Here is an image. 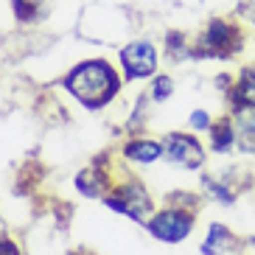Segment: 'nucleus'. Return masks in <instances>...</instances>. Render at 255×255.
Returning a JSON list of instances; mask_svg holds the SVG:
<instances>
[{
    "mask_svg": "<svg viewBox=\"0 0 255 255\" xmlns=\"http://www.w3.org/2000/svg\"><path fill=\"white\" fill-rule=\"evenodd\" d=\"M62 84L68 87V93L87 110H101L118 96L121 90V79L115 73V68L104 59H90V62H79L70 70Z\"/></svg>",
    "mask_w": 255,
    "mask_h": 255,
    "instance_id": "f257e3e1",
    "label": "nucleus"
},
{
    "mask_svg": "<svg viewBox=\"0 0 255 255\" xmlns=\"http://www.w3.org/2000/svg\"><path fill=\"white\" fill-rule=\"evenodd\" d=\"M244 51V28L230 17H213L194 42L196 59H233Z\"/></svg>",
    "mask_w": 255,
    "mask_h": 255,
    "instance_id": "f03ea898",
    "label": "nucleus"
},
{
    "mask_svg": "<svg viewBox=\"0 0 255 255\" xmlns=\"http://www.w3.org/2000/svg\"><path fill=\"white\" fill-rule=\"evenodd\" d=\"M146 225H149V233L157 241L180 244V241H185L191 236V230L196 225V216H194V210H185V208H165L160 213H154Z\"/></svg>",
    "mask_w": 255,
    "mask_h": 255,
    "instance_id": "7ed1b4c3",
    "label": "nucleus"
},
{
    "mask_svg": "<svg viewBox=\"0 0 255 255\" xmlns=\"http://www.w3.org/2000/svg\"><path fill=\"white\" fill-rule=\"evenodd\" d=\"M104 205L121 216H129L135 222H149L151 216V196L143 191L137 182H127V185H118L113 188L110 194L104 196Z\"/></svg>",
    "mask_w": 255,
    "mask_h": 255,
    "instance_id": "20e7f679",
    "label": "nucleus"
},
{
    "mask_svg": "<svg viewBox=\"0 0 255 255\" xmlns=\"http://www.w3.org/2000/svg\"><path fill=\"white\" fill-rule=\"evenodd\" d=\"M163 157L185 171H199L205 163V146L199 143V137L188 132H171L163 140Z\"/></svg>",
    "mask_w": 255,
    "mask_h": 255,
    "instance_id": "39448f33",
    "label": "nucleus"
},
{
    "mask_svg": "<svg viewBox=\"0 0 255 255\" xmlns=\"http://www.w3.org/2000/svg\"><path fill=\"white\" fill-rule=\"evenodd\" d=\"M157 48L151 45L149 39H135L129 42L124 51H121V68H124V76L129 82L135 79H146L157 70Z\"/></svg>",
    "mask_w": 255,
    "mask_h": 255,
    "instance_id": "423d86ee",
    "label": "nucleus"
},
{
    "mask_svg": "<svg viewBox=\"0 0 255 255\" xmlns=\"http://www.w3.org/2000/svg\"><path fill=\"white\" fill-rule=\"evenodd\" d=\"M227 101H230V113H255V68H241V73L233 79L230 90H227Z\"/></svg>",
    "mask_w": 255,
    "mask_h": 255,
    "instance_id": "0eeeda50",
    "label": "nucleus"
},
{
    "mask_svg": "<svg viewBox=\"0 0 255 255\" xmlns=\"http://www.w3.org/2000/svg\"><path fill=\"white\" fill-rule=\"evenodd\" d=\"M239 244L241 241L236 239V233L230 227L222 225V222H213V225H208V236L199 244V253L202 255H227L233 250H239Z\"/></svg>",
    "mask_w": 255,
    "mask_h": 255,
    "instance_id": "6e6552de",
    "label": "nucleus"
},
{
    "mask_svg": "<svg viewBox=\"0 0 255 255\" xmlns=\"http://www.w3.org/2000/svg\"><path fill=\"white\" fill-rule=\"evenodd\" d=\"M208 135H210V151L227 154V151L236 146V121L233 118L213 121V127L208 129Z\"/></svg>",
    "mask_w": 255,
    "mask_h": 255,
    "instance_id": "1a4fd4ad",
    "label": "nucleus"
},
{
    "mask_svg": "<svg viewBox=\"0 0 255 255\" xmlns=\"http://www.w3.org/2000/svg\"><path fill=\"white\" fill-rule=\"evenodd\" d=\"M236 146L255 157V113H236Z\"/></svg>",
    "mask_w": 255,
    "mask_h": 255,
    "instance_id": "9d476101",
    "label": "nucleus"
},
{
    "mask_svg": "<svg viewBox=\"0 0 255 255\" xmlns=\"http://www.w3.org/2000/svg\"><path fill=\"white\" fill-rule=\"evenodd\" d=\"M132 163H154V160L163 157V143L157 140H132L127 143V149H124Z\"/></svg>",
    "mask_w": 255,
    "mask_h": 255,
    "instance_id": "9b49d317",
    "label": "nucleus"
},
{
    "mask_svg": "<svg viewBox=\"0 0 255 255\" xmlns=\"http://www.w3.org/2000/svg\"><path fill=\"white\" fill-rule=\"evenodd\" d=\"M202 185H205V194H208L210 199L222 202V205H233V202H236V196H239V188L233 185L227 177L216 180V177H208V174H205V177H202Z\"/></svg>",
    "mask_w": 255,
    "mask_h": 255,
    "instance_id": "f8f14e48",
    "label": "nucleus"
},
{
    "mask_svg": "<svg viewBox=\"0 0 255 255\" xmlns=\"http://www.w3.org/2000/svg\"><path fill=\"white\" fill-rule=\"evenodd\" d=\"M76 188H79L84 196H101L107 191V177L98 171V168H84V171L76 177Z\"/></svg>",
    "mask_w": 255,
    "mask_h": 255,
    "instance_id": "ddd939ff",
    "label": "nucleus"
},
{
    "mask_svg": "<svg viewBox=\"0 0 255 255\" xmlns=\"http://www.w3.org/2000/svg\"><path fill=\"white\" fill-rule=\"evenodd\" d=\"M42 3L45 0H11V6H14V14L23 20V23H31V20H37L42 14Z\"/></svg>",
    "mask_w": 255,
    "mask_h": 255,
    "instance_id": "4468645a",
    "label": "nucleus"
},
{
    "mask_svg": "<svg viewBox=\"0 0 255 255\" xmlns=\"http://www.w3.org/2000/svg\"><path fill=\"white\" fill-rule=\"evenodd\" d=\"M171 93H174L171 76H154V82H151V98L154 101H165Z\"/></svg>",
    "mask_w": 255,
    "mask_h": 255,
    "instance_id": "2eb2a0df",
    "label": "nucleus"
},
{
    "mask_svg": "<svg viewBox=\"0 0 255 255\" xmlns=\"http://www.w3.org/2000/svg\"><path fill=\"white\" fill-rule=\"evenodd\" d=\"M188 127H191V132H208L213 127V118H210L208 110H194L188 118Z\"/></svg>",
    "mask_w": 255,
    "mask_h": 255,
    "instance_id": "dca6fc26",
    "label": "nucleus"
},
{
    "mask_svg": "<svg viewBox=\"0 0 255 255\" xmlns=\"http://www.w3.org/2000/svg\"><path fill=\"white\" fill-rule=\"evenodd\" d=\"M236 14L247 20L250 25H255V0H236Z\"/></svg>",
    "mask_w": 255,
    "mask_h": 255,
    "instance_id": "f3484780",
    "label": "nucleus"
},
{
    "mask_svg": "<svg viewBox=\"0 0 255 255\" xmlns=\"http://www.w3.org/2000/svg\"><path fill=\"white\" fill-rule=\"evenodd\" d=\"M0 255H20V247H17L14 241H8L0 236Z\"/></svg>",
    "mask_w": 255,
    "mask_h": 255,
    "instance_id": "a211bd4d",
    "label": "nucleus"
},
{
    "mask_svg": "<svg viewBox=\"0 0 255 255\" xmlns=\"http://www.w3.org/2000/svg\"><path fill=\"white\" fill-rule=\"evenodd\" d=\"M250 244H253V247H255V239H250Z\"/></svg>",
    "mask_w": 255,
    "mask_h": 255,
    "instance_id": "6ab92c4d",
    "label": "nucleus"
},
{
    "mask_svg": "<svg viewBox=\"0 0 255 255\" xmlns=\"http://www.w3.org/2000/svg\"><path fill=\"white\" fill-rule=\"evenodd\" d=\"M253 255H255V253H253Z\"/></svg>",
    "mask_w": 255,
    "mask_h": 255,
    "instance_id": "aec40b11",
    "label": "nucleus"
}]
</instances>
